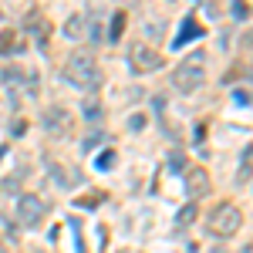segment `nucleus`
I'll return each instance as SVG.
<instances>
[{
  "instance_id": "6ab92c4d",
  "label": "nucleus",
  "mask_w": 253,
  "mask_h": 253,
  "mask_svg": "<svg viewBox=\"0 0 253 253\" xmlns=\"http://www.w3.org/2000/svg\"><path fill=\"white\" fill-rule=\"evenodd\" d=\"M98 142H101V132H95V135H91V138H84V152H88V149H95Z\"/></svg>"
},
{
  "instance_id": "5701e85b",
  "label": "nucleus",
  "mask_w": 253,
  "mask_h": 253,
  "mask_svg": "<svg viewBox=\"0 0 253 253\" xmlns=\"http://www.w3.org/2000/svg\"><path fill=\"white\" fill-rule=\"evenodd\" d=\"M243 253H253V243H250V247H243Z\"/></svg>"
},
{
  "instance_id": "aec40b11",
  "label": "nucleus",
  "mask_w": 253,
  "mask_h": 253,
  "mask_svg": "<svg viewBox=\"0 0 253 253\" xmlns=\"http://www.w3.org/2000/svg\"><path fill=\"white\" fill-rule=\"evenodd\" d=\"M233 14H236V17H243V14H247V7H243V0H236V3H233Z\"/></svg>"
},
{
  "instance_id": "b1692460",
  "label": "nucleus",
  "mask_w": 253,
  "mask_h": 253,
  "mask_svg": "<svg viewBox=\"0 0 253 253\" xmlns=\"http://www.w3.org/2000/svg\"><path fill=\"white\" fill-rule=\"evenodd\" d=\"M213 253H226V250H219V247H216V250H213Z\"/></svg>"
},
{
  "instance_id": "39448f33",
  "label": "nucleus",
  "mask_w": 253,
  "mask_h": 253,
  "mask_svg": "<svg viewBox=\"0 0 253 253\" xmlns=\"http://www.w3.org/2000/svg\"><path fill=\"white\" fill-rule=\"evenodd\" d=\"M41 125L47 128V135H54V138H64V135H71V128H75V118H71V112L68 108H61V105H51L47 112H44V118H41Z\"/></svg>"
},
{
  "instance_id": "7ed1b4c3",
  "label": "nucleus",
  "mask_w": 253,
  "mask_h": 253,
  "mask_svg": "<svg viewBox=\"0 0 253 253\" xmlns=\"http://www.w3.org/2000/svg\"><path fill=\"white\" fill-rule=\"evenodd\" d=\"M206 226H210V233L219 236V240H226V236H236V233H240V226H243V213L236 210L233 203H219L213 213H210Z\"/></svg>"
},
{
  "instance_id": "1a4fd4ad",
  "label": "nucleus",
  "mask_w": 253,
  "mask_h": 253,
  "mask_svg": "<svg viewBox=\"0 0 253 253\" xmlns=\"http://www.w3.org/2000/svg\"><path fill=\"white\" fill-rule=\"evenodd\" d=\"M0 84H3L10 95H17L20 88L27 91V71H20V68H3V71H0Z\"/></svg>"
},
{
  "instance_id": "9b49d317",
  "label": "nucleus",
  "mask_w": 253,
  "mask_h": 253,
  "mask_svg": "<svg viewBox=\"0 0 253 253\" xmlns=\"http://www.w3.org/2000/svg\"><path fill=\"white\" fill-rule=\"evenodd\" d=\"M196 213H199V206H196V203L182 206V210H179V216H175V226H179V230H182V226H189V223L196 219Z\"/></svg>"
},
{
  "instance_id": "f257e3e1",
  "label": "nucleus",
  "mask_w": 253,
  "mask_h": 253,
  "mask_svg": "<svg viewBox=\"0 0 253 253\" xmlns=\"http://www.w3.org/2000/svg\"><path fill=\"white\" fill-rule=\"evenodd\" d=\"M64 78L71 81L75 88H84V91H95L98 84H101V68H98L95 54H88V51H75L68 64H64Z\"/></svg>"
},
{
  "instance_id": "2eb2a0df",
  "label": "nucleus",
  "mask_w": 253,
  "mask_h": 253,
  "mask_svg": "<svg viewBox=\"0 0 253 253\" xmlns=\"http://www.w3.org/2000/svg\"><path fill=\"white\" fill-rule=\"evenodd\" d=\"M122 31H125V14H115V17H112V31H108V38L118 41V38H122Z\"/></svg>"
},
{
  "instance_id": "412c9836",
  "label": "nucleus",
  "mask_w": 253,
  "mask_h": 253,
  "mask_svg": "<svg viewBox=\"0 0 253 253\" xmlns=\"http://www.w3.org/2000/svg\"><path fill=\"white\" fill-rule=\"evenodd\" d=\"M243 47H247V51H253V31L247 34V38H243Z\"/></svg>"
},
{
  "instance_id": "4be33fe9",
  "label": "nucleus",
  "mask_w": 253,
  "mask_h": 253,
  "mask_svg": "<svg viewBox=\"0 0 253 253\" xmlns=\"http://www.w3.org/2000/svg\"><path fill=\"white\" fill-rule=\"evenodd\" d=\"M3 156H7V145H0V159H3Z\"/></svg>"
},
{
  "instance_id": "a211bd4d",
  "label": "nucleus",
  "mask_w": 253,
  "mask_h": 253,
  "mask_svg": "<svg viewBox=\"0 0 253 253\" xmlns=\"http://www.w3.org/2000/svg\"><path fill=\"white\" fill-rule=\"evenodd\" d=\"M233 101H236V105H250V95H247L243 88H236V91H233Z\"/></svg>"
},
{
  "instance_id": "f3484780",
  "label": "nucleus",
  "mask_w": 253,
  "mask_h": 253,
  "mask_svg": "<svg viewBox=\"0 0 253 253\" xmlns=\"http://www.w3.org/2000/svg\"><path fill=\"white\" fill-rule=\"evenodd\" d=\"M182 166H186V162H182V152H172V156H169V169H182Z\"/></svg>"
},
{
  "instance_id": "6e6552de",
  "label": "nucleus",
  "mask_w": 253,
  "mask_h": 253,
  "mask_svg": "<svg viewBox=\"0 0 253 253\" xmlns=\"http://www.w3.org/2000/svg\"><path fill=\"white\" fill-rule=\"evenodd\" d=\"M199 38H206V27L196 24V17H182V27H179V34L172 38V47H182L186 41H199Z\"/></svg>"
},
{
  "instance_id": "20e7f679",
  "label": "nucleus",
  "mask_w": 253,
  "mask_h": 253,
  "mask_svg": "<svg viewBox=\"0 0 253 253\" xmlns=\"http://www.w3.org/2000/svg\"><path fill=\"white\" fill-rule=\"evenodd\" d=\"M44 216H47V206H44L41 196L24 193L17 199V219L24 223V226H38V223H44Z\"/></svg>"
},
{
  "instance_id": "4468645a",
  "label": "nucleus",
  "mask_w": 253,
  "mask_h": 253,
  "mask_svg": "<svg viewBox=\"0 0 253 253\" xmlns=\"http://www.w3.org/2000/svg\"><path fill=\"white\" fill-rule=\"evenodd\" d=\"M115 149H105V152H101V156H98L95 159V166H98V169H101V172H108V169H112V166H115Z\"/></svg>"
},
{
  "instance_id": "f8f14e48",
  "label": "nucleus",
  "mask_w": 253,
  "mask_h": 253,
  "mask_svg": "<svg viewBox=\"0 0 253 253\" xmlns=\"http://www.w3.org/2000/svg\"><path fill=\"white\" fill-rule=\"evenodd\" d=\"M253 149H247V152H243V162H240V175H236V182H247V179H250L253 175Z\"/></svg>"
},
{
  "instance_id": "9d476101",
  "label": "nucleus",
  "mask_w": 253,
  "mask_h": 253,
  "mask_svg": "<svg viewBox=\"0 0 253 253\" xmlns=\"http://www.w3.org/2000/svg\"><path fill=\"white\" fill-rule=\"evenodd\" d=\"M61 34H64V38H71V41H81V38H84V17H78V14H75V17H68V24L61 27Z\"/></svg>"
},
{
  "instance_id": "f03ea898",
  "label": "nucleus",
  "mask_w": 253,
  "mask_h": 253,
  "mask_svg": "<svg viewBox=\"0 0 253 253\" xmlns=\"http://www.w3.org/2000/svg\"><path fill=\"white\" fill-rule=\"evenodd\" d=\"M203 75H206V54H203V51H196V54H189L182 64H175V71H172L175 91H182V95L196 91V88L203 84Z\"/></svg>"
},
{
  "instance_id": "423d86ee",
  "label": "nucleus",
  "mask_w": 253,
  "mask_h": 253,
  "mask_svg": "<svg viewBox=\"0 0 253 253\" xmlns=\"http://www.w3.org/2000/svg\"><path fill=\"white\" fill-rule=\"evenodd\" d=\"M128 61H132V68H135L138 75L159 71V68L166 64V58L159 54L156 47H149V44H135V47H132V54H128Z\"/></svg>"
},
{
  "instance_id": "0eeeda50",
  "label": "nucleus",
  "mask_w": 253,
  "mask_h": 253,
  "mask_svg": "<svg viewBox=\"0 0 253 253\" xmlns=\"http://www.w3.org/2000/svg\"><path fill=\"white\" fill-rule=\"evenodd\" d=\"M186 193L193 196V199L206 196L210 193V172H206V169H189V172H186Z\"/></svg>"
},
{
  "instance_id": "dca6fc26",
  "label": "nucleus",
  "mask_w": 253,
  "mask_h": 253,
  "mask_svg": "<svg viewBox=\"0 0 253 253\" xmlns=\"http://www.w3.org/2000/svg\"><path fill=\"white\" fill-rule=\"evenodd\" d=\"M84 118H91V122L101 118V105H98L95 98H91V101H84Z\"/></svg>"
},
{
  "instance_id": "ddd939ff",
  "label": "nucleus",
  "mask_w": 253,
  "mask_h": 253,
  "mask_svg": "<svg viewBox=\"0 0 253 253\" xmlns=\"http://www.w3.org/2000/svg\"><path fill=\"white\" fill-rule=\"evenodd\" d=\"M14 44H17L14 31H3V34H0V58H3V54H14V51H17Z\"/></svg>"
}]
</instances>
